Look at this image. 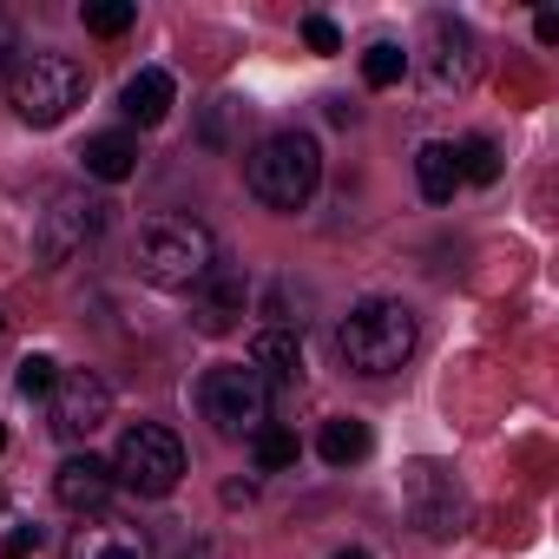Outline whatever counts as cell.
Returning a JSON list of instances; mask_svg holds the SVG:
<instances>
[{"instance_id": "2e32d148", "label": "cell", "mask_w": 559, "mask_h": 559, "mask_svg": "<svg viewBox=\"0 0 559 559\" xmlns=\"http://www.w3.org/2000/svg\"><path fill=\"white\" fill-rule=\"evenodd\" d=\"M86 178H99V185H119V178H132L139 171V139L132 132H99V139H86Z\"/></svg>"}, {"instance_id": "7a4b0ae2", "label": "cell", "mask_w": 559, "mask_h": 559, "mask_svg": "<svg viewBox=\"0 0 559 559\" xmlns=\"http://www.w3.org/2000/svg\"><path fill=\"white\" fill-rule=\"evenodd\" d=\"M336 349L356 376H395L408 356H415V310L408 304H389V297H369L343 317L336 330Z\"/></svg>"}, {"instance_id": "6da1fadb", "label": "cell", "mask_w": 559, "mask_h": 559, "mask_svg": "<svg viewBox=\"0 0 559 559\" xmlns=\"http://www.w3.org/2000/svg\"><path fill=\"white\" fill-rule=\"evenodd\" d=\"M243 185L257 204L270 211H304L323 185V152L310 132H270L250 158H243Z\"/></svg>"}, {"instance_id": "d6986e66", "label": "cell", "mask_w": 559, "mask_h": 559, "mask_svg": "<svg viewBox=\"0 0 559 559\" xmlns=\"http://www.w3.org/2000/svg\"><path fill=\"white\" fill-rule=\"evenodd\" d=\"M250 454H257V467L263 474H284V467H297V428H284V421H263L257 435H250Z\"/></svg>"}, {"instance_id": "7402d4cb", "label": "cell", "mask_w": 559, "mask_h": 559, "mask_svg": "<svg viewBox=\"0 0 559 559\" xmlns=\"http://www.w3.org/2000/svg\"><path fill=\"white\" fill-rule=\"evenodd\" d=\"M402 73H408V53H402V47H389V40H376V47L362 53V80H369L376 93H382V86H395Z\"/></svg>"}, {"instance_id": "5b68a950", "label": "cell", "mask_w": 559, "mask_h": 559, "mask_svg": "<svg viewBox=\"0 0 559 559\" xmlns=\"http://www.w3.org/2000/svg\"><path fill=\"white\" fill-rule=\"evenodd\" d=\"M112 480H126V487L145 493V500H165V493L185 480V448H178V435L158 428V421H132V428L119 435Z\"/></svg>"}, {"instance_id": "8fae6325", "label": "cell", "mask_w": 559, "mask_h": 559, "mask_svg": "<svg viewBox=\"0 0 559 559\" xmlns=\"http://www.w3.org/2000/svg\"><path fill=\"white\" fill-rule=\"evenodd\" d=\"M428 86L435 93H461V86H474V34L461 27V21H448V14H435L428 21Z\"/></svg>"}, {"instance_id": "cb8c5ba5", "label": "cell", "mask_w": 559, "mask_h": 559, "mask_svg": "<svg viewBox=\"0 0 559 559\" xmlns=\"http://www.w3.org/2000/svg\"><path fill=\"white\" fill-rule=\"evenodd\" d=\"M304 40H310V53H343V34H336V21H323V14L304 21Z\"/></svg>"}, {"instance_id": "d4e9b609", "label": "cell", "mask_w": 559, "mask_h": 559, "mask_svg": "<svg viewBox=\"0 0 559 559\" xmlns=\"http://www.w3.org/2000/svg\"><path fill=\"white\" fill-rule=\"evenodd\" d=\"M0 552H8V559H34V552H40V526H14Z\"/></svg>"}, {"instance_id": "4316f807", "label": "cell", "mask_w": 559, "mask_h": 559, "mask_svg": "<svg viewBox=\"0 0 559 559\" xmlns=\"http://www.w3.org/2000/svg\"><path fill=\"white\" fill-rule=\"evenodd\" d=\"M8 53H14V27L0 21V73H8Z\"/></svg>"}, {"instance_id": "52a82bcc", "label": "cell", "mask_w": 559, "mask_h": 559, "mask_svg": "<svg viewBox=\"0 0 559 559\" xmlns=\"http://www.w3.org/2000/svg\"><path fill=\"white\" fill-rule=\"evenodd\" d=\"M106 198H93V191H60L47 211H40V230H34V257L53 270V263H67V257H80L99 230H106Z\"/></svg>"}, {"instance_id": "ffe728a7", "label": "cell", "mask_w": 559, "mask_h": 559, "mask_svg": "<svg viewBox=\"0 0 559 559\" xmlns=\"http://www.w3.org/2000/svg\"><path fill=\"white\" fill-rule=\"evenodd\" d=\"M454 171H461V185H493L500 178V152H493V139H461L454 145Z\"/></svg>"}, {"instance_id": "603a6c76", "label": "cell", "mask_w": 559, "mask_h": 559, "mask_svg": "<svg viewBox=\"0 0 559 559\" xmlns=\"http://www.w3.org/2000/svg\"><path fill=\"white\" fill-rule=\"evenodd\" d=\"M14 382H21V395H27V402H47V395H53V382H60V362H53V356H27Z\"/></svg>"}, {"instance_id": "3957f363", "label": "cell", "mask_w": 559, "mask_h": 559, "mask_svg": "<svg viewBox=\"0 0 559 559\" xmlns=\"http://www.w3.org/2000/svg\"><path fill=\"white\" fill-rule=\"evenodd\" d=\"M217 270V243L198 217H152L139 230V276L158 290H198Z\"/></svg>"}, {"instance_id": "83f0119b", "label": "cell", "mask_w": 559, "mask_h": 559, "mask_svg": "<svg viewBox=\"0 0 559 559\" xmlns=\"http://www.w3.org/2000/svg\"><path fill=\"white\" fill-rule=\"evenodd\" d=\"M336 559H369V552H362V546H343V552H336Z\"/></svg>"}, {"instance_id": "9a60e30c", "label": "cell", "mask_w": 559, "mask_h": 559, "mask_svg": "<svg viewBox=\"0 0 559 559\" xmlns=\"http://www.w3.org/2000/svg\"><path fill=\"white\" fill-rule=\"evenodd\" d=\"M171 93H178V86H171V73H165V67H139V73L126 80L119 106H126V119H132V126H158V119L171 112Z\"/></svg>"}, {"instance_id": "277c9868", "label": "cell", "mask_w": 559, "mask_h": 559, "mask_svg": "<svg viewBox=\"0 0 559 559\" xmlns=\"http://www.w3.org/2000/svg\"><path fill=\"white\" fill-rule=\"evenodd\" d=\"M8 99L27 126H60L86 106V67L67 53H27L8 80Z\"/></svg>"}, {"instance_id": "ac0fdd59", "label": "cell", "mask_w": 559, "mask_h": 559, "mask_svg": "<svg viewBox=\"0 0 559 559\" xmlns=\"http://www.w3.org/2000/svg\"><path fill=\"white\" fill-rule=\"evenodd\" d=\"M415 185H421V198H428V204H448V198H454V185H461V171H454V145L428 139V145L415 152Z\"/></svg>"}, {"instance_id": "9c48e42d", "label": "cell", "mask_w": 559, "mask_h": 559, "mask_svg": "<svg viewBox=\"0 0 559 559\" xmlns=\"http://www.w3.org/2000/svg\"><path fill=\"white\" fill-rule=\"evenodd\" d=\"M47 415H53V435L60 441H86L112 421V389L93 376V369H67L47 395Z\"/></svg>"}, {"instance_id": "8992f818", "label": "cell", "mask_w": 559, "mask_h": 559, "mask_svg": "<svg viewBox=\"0 0 559 559\" xmlns=\"http://www.w3.org/2000/svg\"><path fill=\"white\" fill-rule=\"evenodd\" d=\"M198 408H204V421H211L224 441H237V435H257V428H263L270 389L257 382V369H243V362H217V369L198 382Z\"/></svg>"}, {"instance_id": "484cf974", "label": "cell", "mask_w": 559, "mask_h": 559, "mask_svg": "<svg viewBox=\"0 0 559 559\" xmlns=\"http://www.w3.org/2000/svg\"><path fill=\"white\" fill-rule=\"evenodd\" d=\"M533 34H539V47H552V40H559V21H552V14H539V21H533Z\"/></svg>"}, {"instance_id": "7c38bea8", "label": "cell", "mask_w": 559, "mask_h": 559, "mask_svg": "<svg viewBox=\"0 0 559 559\" xmlns=\"http://www.w3.org/2000/svg\"><path fill=\"white\" fill-rule=\"evenodd\" d=\"M112 461H99V454H73V461H60V474H53V493H60V507L67 513H106V500H112Z\"/></svg>"}, {"instance_id": "e0dca14e", "label": "cell", "mask_w": 559, "mask_h": 559, "mask_svg": "<svg viewBox=\"0 0 559 559\" xmlns=\"http://www.w3.org/2000/svg\"><path fill=\"white\" fill-rule=\"evenodd\" d=\"M369 448H376V435H369V421H356V415H336V421H323V435H317V454H323L330 467H356V461H369Z\"/></svg>"}, {"instance_id": "5bb4252c", "label": "cell", "mask_w": 559, "mask_h": 559, "mask_svg": "<svg viewBox=\"0 0 559 559\" xmlns=\"http://www.w3.org/2000/svg\"><path fill=\"white\" fill-rule=\"evenodd\" d=\"M250 369H257V382L270 389H297L304 382V336L297 330H257V343H250Z\"/></svg>"}, {"instance_id": "f1b7e54d", "label": "cell", "mask_w": 559, "mask_h": 559, "mask_svg": "<svg viewBox=\"0 0 559 559\" xmlns=\"http://www.w3.org/2000/svg\"><path fill=\"white\" fill-rule=\"evenodd\" d=\"M0 448H8V421H0Z\"/></svg>"}, {"instance_id": "4fadbf2b", "label": "cell", "mask_w": 559, "mask_h": 559, "mask_svg": "<svg viewBox=\"0 0 559 559\" xmlns=\"http://www.w3.org/2000/svg\"><path fill=\"white\" fill-rule=\"evenodd\" d=\"M198 297V330L204 336H224L237 317H243V304H250V284H243V270H211L204 284L191 290Z\"/></svg>"}, {"instance_id": "30bf717a", "label": "cell", "mask_w": 559, "mask_h": 559, "mask_svg": "<svg viewBox=\"0 0 559 559\" xmlns=\"http://www.w3.org/2000/svg\"><path fill=\"white\" fill-rule=\"evenodd\" d=\"M67 559H152V539H145V526H139V520L93 513L86 526H73Z\"/></svg>"}, {"instance_id": "44dd1931", "label": "cell", "mask_w": 559, "mask_h": 559, "mask_svg": "<svg viewBox=\"0 0 559 559\" xmlns=\"http://www.w3.org/2000/svg\"><path fill=\"white\" fill-rule=\"evenodd\" d=\"M80 21H86V34H99V40H119V34L139 21V8H132V0H86Z\"/></svg>"}, {"instance_id": "ba28073f", "label": "cell", "mask_w": 559, "mask_h": 559, "mask_svg": "<svg viewBox=\"0 0 559 559\" xmlns=\"http://www.w3.org/2000/svg\"><path fill=\"white\" fill-rule=\"evenodd\" d=\"M402 493H408V513H415V526H421L428 539H454V533H467V520H474L461 480H454L448 467H435V461H415L408 480H402Z\"/></svg>"}]
</instances>
